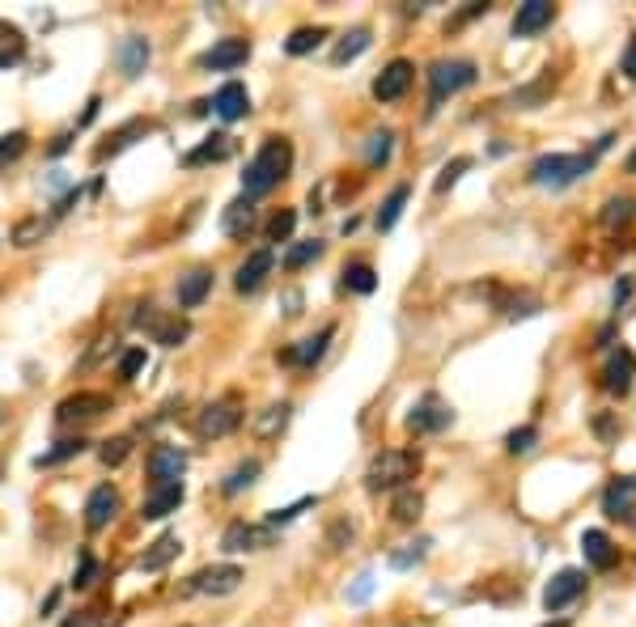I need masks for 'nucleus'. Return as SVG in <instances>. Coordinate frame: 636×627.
<instances>
[{"instance_id": "obj_11", "label": "nucleus", "mask_w": 636, "mask_h": 627, "mask_svg": "<svg viewBox=\"0 0 636 627\" xmlns=\"http://www.w3.org/2000/svg\"><path fill=\"white\" fill-rule=\"evenodd\" d=\"M412 81H416L412 60H391V64H386L382 73L374 77V98H378V102H399V98L412 89Z\"/></svg>"}, {"instance_id": "obj_22", "label": "nucleus", "mask_w": 636, "mask_h": 627, "mask_svg": "<svg viewBox=\"0 0 636 627\" xmlns=\"http://www.w3.org/2000/svg\"><path fill=\"white\" fill-rule=\"evenodd\" d=\"M331 335H335V327H323L318 335L302 339L297 348H285V352H280V361H285V365H302V369L318 365V361H323V352H327V344H331Z\"/></svg>"}, {"instance_id": "obj_36", "label": "nucleus", "mask_w": 636, "mask_h": 627, "mask_svg": "<svg viewBox=\"0 0 636 627\" xmlns=\"http://www.w3.org/2000/svg\"><path fill=\"white\" fill-rule=\"evenodd\" d=\"M145 132H149V123H145V119H132V123H128V128H119V132L111 136V145H102V149H98L94 157H98V161H106V157H115L119 149H128V145H132V136H145Z\"/></svg>"}, {"instance_id": "obj_55", "label": "nucleus", "mask_w": 636, "mask_h": 627, "mask_svg": "<svg viewBox=\"0 0 636 627\" xmlns=\"http://www.w3.org/2000/svg\"><path fill=\"white\" fill-rule=\"evenodd\" d=\"M64 627H85V619H68V623H64Z\"/></svg>"}, {"instance_id": "obj_29", "label": "nucleus", "mask_w": 636, "mask_h": 627, "mask_svg": "<svg viewBox=\"0 0 636 627\" xmlns=\"http://www.w3.org/2000/svg\"><path fill=\"white\" fill-rule=\"evenodd\" d=\"M289 411H293L289 403H272V407H263L259 416L251 420V433H255L259 441H272V437L280 433V428L289 424Z\"/></svg>"}, {"instance_id": "obj_7", "label": "nucleus", "mask_w": 636, "mask_h": 627, "mask_svg": "<svg viewBox=\"0 0 636 627\" xmlns=\"http://www.w3.org/2000/svg\"><path fill=\"white\" fill-rule=\"evenodd\" d=\"M242 581H246V572L238 564H212V568H200L196 577L187 581L183 594H212V598H221V594H234Z\"/></svg>"}, {"instance_id": "obj_15", "label": "nucleus", "mask_w": 636, "mask_h": 627, "mask_svg": "<svg viewBox=\"0 0 636 627\" xmlns=\"http://www.w3.org/2000/svg\"><path fill=\"white\" fill-rule=\"evenodd\" d=\"M272 539H276V530H272V526H246V522H234V526H225L221 547H225V551H263V547H272Z\"/></svg>"}, {"instance_id": "obj_33", "label": "nucleus", "mask_w": 636, "mask_h": 627, "mask_svg": "<svg viewBox=\"0 0 636 627\" xmlns=\"http://www.w3.org/2000/svg\"><path fill=\"white\" fill-rule=\"evenodd\" d=\"M420 509H424V496L416 492V488H403L395 500H391V517L399 526H412L416 517H420Z\"/></svg>"}, {"instance_id": "obj_25", "label": "nucleus", "mask_w": 636, "mask_h": 627, "mask_svg": "<svg viewBox=\"0 0 636 627\" xmlns=\"http://www.w3.org/2000/svg\"><path fill=\"white\" fill-rule=\"evenodd\" d=\"M26 60V34L22 26H13L0 17V68H17Z\"/></svg>"}, {"instance_id": "obj_32", "label": "nucleus", "mask_w": 636, "mask_h": 627, "mask_svg": "<svg viewBox=\"0 0 636 627\" xmlns=\"http://www.w3.org/2000/svg\"><path fill=\"white\" fill-rule=\"evenodd\" d=\"M229 153H234V140H229L225 132H217V136H208L200 149H191V153H187V166H204V161H225Z\"/></svg>"}, {"instance_id": "obj_14", "label": "nucleus", "mask_w": 636, "mask_h": 627, "mask_svg": "<svg viewBox=\"0 0 636 627\" xmlns=\"http://www.w3.org/2000/svg\"><path fill=\"white\" fill-rule=\"evenodd\" d=\"M183 471H187V454L179 450V445H157V450L149 454L153 488H157V483H183Z\"/></svg>"}, {"instance_id": "obj_54", "label": "nucleus", "mask_w": 636, "mask_h": 627, "mask_svg": "<svg viewBox=\"0 0 636 627\" xmlns=\"http://www.w3.org/2000/svg\"><path fill=\"white\" fill-rule=\"evenodd\" d=\"M344 539L352 543V526H348V522H340V526H335V530H331V547H340Z\"/></svg>"}, {"instance_id": "obj_3", "label": "nucleus", "mask_w": 636, "mask_h": 627, "mask_svg": "<svg viewBox=\"0 0 636 627\" xmlns=\"http://www.w3.org/2000/svg\"><path fill=\"white\" fill-rule=\"evenodd\" d=\"M420 471V454L416 450H382L374 462H369V471H365V483L374 492L382 488H403L408 479H416Z\"/></svg>"}, {"instance_id": "obj_46", "label": "nucleus", "mask_w": 636, "mask_h": 627, "mask_svg": "<svg viewBox=\"0 0 636 627\" xmlns=\"http://www.w3.org/2000/svg\"><path fill=\"white\" fill-rule=\"evenodd\" d=\"M424 547H429V539H420V543H408L403 551H391V568H412L424 560Z\"/></svg>"}, {"instance_id": "obj_48", "label": "nucleus", "mask_w": 636, "mask_h": 627, "mask_svg": "<svg viewBox=\"0 0 636 627\" xmlns=\"http://www.w3.org/2000/svg\"><path fill=\"white\" fill-rule=\"evenodd\" d=\"M463 170H471V157H454L450 166L441 170V178H437V195H446V191L458 183V174H463Z\"/></svg>"}, {"instance_id": "obj_12", "label": "nucleus", "mask_w": 636, "mask_h": 627, "mask_svg": "<svg viewBox=\"0 0 636 627\" xmlns=\"http://www.w3.org/2000/svg\"><path fill=\"white\" fill-rule=\"evenodd\" d=\"M636 509V475H615L603 488V513L611 522H624Z\"/></svg>"}, {"instance_id": "obj_16", "label": "nucleus", "mask_w": 636, "mask_h": 627, "mask_svg": "<svg viewBox=\"0 0 636 627\" xmlns=\"http://www.w3.org/2000/svg\"><path fill=\"white\" fill-rule=\"evenodd\" d=\"M119 492L111 488V483H102V488H94L90 492V500H85V526L90 530H106L115 522V513H119Z\"/></svg>"}, {"instance_id": "obj_51", "label": "nucleus", "mask_w": 636, "mask_h": 627, "mask_svg": "<svg viewBox=\"0 0 636 627\" xmlns=\"http://www.w3.org/2000/svg\"><path fill=\"white\" fill-rule=\"evenodd\" d=\"M369 594H374V577H369V572H361V577H357V585L348 589V602H365Z\"/></svg>"}, {"instance_id": "obj_2", "label": "nucleus", "mask_w": 636, "mask_h": 627, "mask_svg": "<svg viewBox=\"0 0 636 627\" xmlns=\"http://www.w3.org/2000/svg\"><path fill=\"white\" fill-rule=\"evenodd\" d=\"M590 170H594V153H547L530 166V178L539 187H569Z\"/></svg>"}, {"instance_id": "obj_44", "label": "nucleus", "mask_w": 636, "mask_h": 627, "mask_svg": "<svg viewBox=\"0 0 636 627\" xmlns=\"http://www.w3.org/2000/svg\"><path fill=\"white\" fill-rule=\"evenodd\" d=\"M318 255H323V242H297L289 255H285V267L289 272H297V267H306V263H314Z\"/></svg>"}, {"instance_id": "obj_53", "label": "nucleus", "mask_w": 636, "mask_h": 627, "mask_svg": "<svg viewBox=\"0 0 636 627\" xmlns=\"http://www.w3.org/2000/svg\"><path fill=\"white\" fill-rule=\"evenodd\" d=\"M620 64H624V73L636 81V39L628 43V51H624V60H620Z\"/></svg>"}, {"instance_id": "obj_34", "label": "nucleus", "mask_w": 636, "mask_h": 627, "mask_svg": "<svg viewBox=\"0 0 636 627\" xmlns=\"http://www.w3.org/2000/svg\"><path fill=\"white\" fill-rule=\"evenodd\" d=\"M344 289H352V293H374L378 289V276H374V267H369L365 259H357V263H348L344 267Z\"/></svg>"}, {"instance_id": "obj_37", "label": "nucleus", "mask_w": 636, "mask_h": 627, "mask_svg": "<svg viewBox=\"0 0 636 627\" xmlns=\"http://www.w3.org/2000/svg\"><path fill=\"white\" fill-rule=\"evenodd\" d=\"M255 475H259V462H255V458L238 462V467L229 471V475H225V483H221V488H225V496H238V492H246V488H251V483H255Z\"/></svg>"}, {"instance_id": "obj_1", "label": "nucleus", "mask_w": 636, "mask_h": 627, "mask_svg": "<svg viewBox=\"0 0 636 627\" xmlns=\"http://www.w3.org/2000/svg\"><path fill=\"white\" fill-rule=\"evenodd\" d=\"M293 166V145L285 136H268L263 140V149L246 161V174H242V195L246 200H259V195H268L280 178L289 174Z\"/></svg>"}, {"instance_id": "obj_27", "label": "nucleus", "mask_w": 636, "mask_h": 627, "mask_svg": "<svg viewBox=\"0 0 636 627\" xmlns=\"http://www.w3.org/2000/svg\"><path fill=\"white\" fill-rule=\"evenodd\" d=\"M183 551V543H179V534H162V539H157L145 555H140V560H136V568L140 572H162L170 560H174V555H179Z\"/></svg>"}, {"instance_id": "obj_8", "label": "nucleus", "mask_w": 636, "mask_h": 627, "mask_svg": "<svg viewBox=\"0 0 636 627\" xmlns=\"http://www.w3.org/2000/svg\"><path fill=\"white\" fill-rule=\"evenodd\" d=\"M581 594H586V572L581 568H560L552 581L543 589V606L547 611H564V606H573Z\"/></svg>"}, {"instance_id": "obj_56", "label": "nucleus", "mask_w": 636, "mask_h": 627, "mask_svg": "<svg viewBox=\"0 0 636 627\" xmlns=\"http://www.w3.org/2000/svg\"><path fill=\"white\" fill-rule=\"evenodd\" d=\"M628 170H632V174H636V149H632V157H628Z\"/></svg>"}, {"instance_id": "obj_9", "label": "nucleus", "mask_w": 636, "mask_h": 627, "mask_svg": "<svg viewBox=\"0 0 636 627\" xmlns=\"http://www.w3.org/2000/svg\"><path fill=\"white\" fill-rule=\"evenodd\" d=\"M102 411H111V399L98 390H81V394H68L56 407V420L60 424H85V420H98Z\"/></svg>"}, {"instance_id": "obj_31", "label": "nucleus", "mask_w": 636, "mask_h": 627, "mask_svg": "<svg viewBox=\"0 0 636 627\" xmlns=\"http://www.w3.org/2000/svg\"><path fill=\"white\" fill-rule=\"evenodd\" d=\"M408 195H412L408 183H399L391 195H386V204L378 208V217H374V225L382 229V234H391V229H395V221L403 217V204H408Z\"/></svg>"}, {"instance_id": "obj_49", "label": "nucleus", "mask_w": 636, "mask_h": 627, "mask_svg": "<svg viewBox=\"0 0 636 627\" xmlns=\"http://www.w3.org/2000/svg\"><path fill=\"white\" fill-rule=\"evenodd\" d=\"M140 369H145V348H128V352H123V361H119V378L132 382Z\"/></svg>"}, {"instance_id": "obj_39", "label": "nucleus", "mask_w": 636, "mask_h": 627, "mask_svg": "<svg viewBox=\"0 0 636 627\" xmlns=\"http://www.w3.org/2000/svg\"><path fill=\"white\" fill-rule=\"evenodd\" d=\"M391 149H395V132H374V136H369V145H365V161H369V166H386V161H391Z\"/></svg>"}, {"instance_id": "obj_21", "label": "nucleus", "mask_w": 636, "mask_h": 627, "mask_svg": "<svg viewBox=\"0 0 636 627\" xmlns=\"http://www.w3.org/2000/svg\"><path fill=\"white\" fill-rule=\"evenodd\" d=\"M632 378H636V352H632V348H615V352L607 356L603 386H607L611 394H624V390L632 386Z\"/></svg>"}, {"instance_id": "obj_19", "label": "nucleus", "mask_w": 636, "mask_h": 627, "mask_svg": "<svg viewBox=\"0 0 636 627\" xmlns=\"http://www.w3.org/2000/svg\"><path fill=\"white\" fill-rule=\"evenodd\" d=\"M581 555H586L590 568L607 572V568H615V560H620V547L611 543L607 530H586V534H581Z\"/></svg>"}, {"instance_id": "obj_4", "label": "nucleus", "mask_w": 636, "mask_h": 627, "mask_svg": "<svg viewBox=\"0 0 636 627\" xmlns=\"http://www.w3.org/2000/svg\"><path fill=\"white\" fill-rule=\"evenodd\" d=\"M475 64L471 60H437L429 68V111H437L441 102H446L450 94H458V89L475 85Z\"/></svg>"}, {"instance_id": "obj_5", "label": "nucleus", "mask_w": 636, "mask_h": 627, "mask_svg": "<svg viewBox=\"0 0 636 627\" xmlns=\"http://www.w3.org/2000/svg\"><path fill=\"white\" fill-rule=\"evenodd\" d=\"M136 327L145 331L153 344H162V348H179L183 339L191 335V322L183 314H166L157 306H136Z\"/></svg>"}, {"instance_id": "obj_18", "label": "nucleus", "mask_w": 636, "mask_h": 627, "mask_svg": "<svg viewBox=\"0 0 636 627\" xmlns=\"http://www.w3.org/2000/svg\"><path fill=\"white\" fill-rule=\"evenodd\" d=\"M212 111H217V119H225V123H234V119H242L246 111H251V94H246V85L242 81H225L217 94H212Z\"/></svg>"}, {"instance_id": "obj_17", "label": "nucleus", "mask_w": 636, "mask_h": 627, "mask_svg": "<svg viewBox=\"0 0 636 627\" xmlns=\"http://www.w3.org/2000/svg\"><path fill=\"white\" fill-rule=\"evenodd\" d=\"M187 488L183 483H157V488L145 496V505H140V517H149V522H162V517L179 513Z\"/></svg>"}, {"instance_id": "obj_26", "label": "nucleus", "mask_w": 636, "mask_h": 627, "mask_svg": "<svg viewBox=\"0 0 636 627\" xmlns=\"http://www.w3.org/2000/svg\"><path fill=\"white\" fill-rule=\"evenodd\" d=\"M221 229H225V238H246L255 229V204L246 200V195H242V200H234V204L225 208Z\"/></svg>"}, {"instance_id": "obj_13", "label": "nucleus", "mask_w": 636, "mask_h": 627, "mask_svg": "<svg viewBox=\"0 0 636 627\" xmlns=\"http://www.w3.org/2000/svg\"><path fill=\"white\" fill-rule=\"evenodd\" d=\"M251 60V43L246 39H221L212 43L204 56H200V68H212V73H229V68H238Z\"/></svg>"}, {"instance_id": "obj_41", "label": "nucleus", "mask_w": 636, "mask_h": 627, "mask_svg": "<svg viewBox=\"0 0 636 627\" xmlns=\"http://www.w3.org/2000/svg\"><path fill=\"white\" fill-rule=\"evenodd\" d=\"M128 454H132V437H111V441H102V450H98L102 467H123Z\"/></svg>"}, {"instance_id": "obj_52", "label": "nucleus", "mask_w": 636, "mask_h": 627, "mask_svg": "<svg viewBox=\"0 0 636 627\" xmlns=\"http://www.w3.org/2000/svg\"><path fill=\"white\" fill-rule=\"evenodd\" d=\"M632 289H636V280H632V276H624L620 284H615V310H620V306H628V297H632Z\"/></svg>"}, {"instance_id": "obj_6", "label": "nucleus", "mask_w": 636, "mask_h": 627, "mask_svg": "<svg viewBox=\"0 0 636 627\" xmlns=\"http://www.w3.org/2000/svg\"><path fill=\"white\" fill-rule=\"evenodd\" d=\"M238 424H242V403L234 399V394H225V399L208 403V407L200 411L196 433H200L204 441H217V437H229V433H234Z\"/></svg>"}, {"instance_id": "obj_30", "label": "nucleus", "mask_w": 636, "mask_h": 627, "mask_svg": "<svg viewBox=\"0 0 636 627\" xmlns=\"http://www.w3.org/2000/svg\"><path fill=\"white\" fill-rule=\"evenodd\" d=\"M369 26H357V30H348L340 43H335V51H331V64H352L361 56V51H369Z\"/></svg>"}, {"instance_id": "obj_45", "label": "nucleus", "mask_w": 636, "mask_h": 627, "mask_svg": "<svg viewBox=\"0 0 636 627\" xmlns=\"http://www.w3.org/2000/svg\"><path fill=\"white\" fill-rule=\"evenodd\" d=\"M293 225H297V212L293 208H280L276 217L268 221V242H285L293 234Z\"/></svg>"}, {"instance_id": "obj_38", "label": "nucleus", "mask_w": 636, "mask_h": 627, "mask_svg": "<svg viewBox=\"0 0 636 627\" xmlns=\"http://www.w3.org/2000/svg\"><path fill=\"white\" fill-rule=\"evenodd\" d=\"M323 39H327V30H323V26H302V30H293V34H289L285 51H289V56H306V51H314Z\"/></svg>"}, {"instance_id": "obj_10", "label": "nucleus", "mask_w": 636, "mask_h": 627, "mask_svg": "<svg viewBox=\"0 0 636 627\" xmlns=\"http://www.w3.org/2000/svg\"><path fill=\"white\" fill-rule=\"evenodd\" d=\"M450 424H454V411H450V403L441 399V394H424V399L412 407V416H408L412 433H441V428H450Z\"/></svg>"}, {"instance_id": "obj_47", "label": "nucleus", "mask_w": 636, "mask_h": 627, "mask_svg": "<svg viewBox=\"0 0 636 627\" xmlns=\"http://www.w3.org/2000/svg\"><path fill=\"white\" fill-rule=\"evenodd\" d=\"M26 132H9V136H0V166H5V161H13V157H22L26 153Z\"/></svg>"}, {"instance_id": "obj_35", "label": "nucleus", "mask_w": 636, "mask_h": 627, "mask_svg": "<svg viewBox=\"0 0 636 627\" xmlns=\"http://www.w3.org/2000/svg\"><path fill=\"white\" fill-rule=\"evenodd\" d=\"M47 229H51V221H43V217H26V221H17L13 225V246H39L43 238H47Z\"/></svg>"}, {"instance_id": "obj_20", "label": "nucleus", "mask_w": 636, "mask_h": 627, "mask_svg": "<svg viewBox=\"0 0 636 627\" xmlns=\"http://www.w3.org/2000/svg\"><path fill=\"white\" fill-rule=\"evenodd\" d=\"M552 17H556L552 0H526V5H518L514 34H518V39H530V34H539V30L552 26Z\"/></svg>"}, {"instance_id": "obj_50", "label": "nucleus", "mask_w": 636, "mask_h": 627, "mask_svg": "<svg viewBox=\"0 0 636 627\" xmlns=\"http://www.w3.org/2000/svg\"><path fill=\"white\" fill-rule=\"evenodd\" d=\"M94 577H98V560H94V555L90 551H81V564H77V589H90L94 585Z\"/></svg>"}, {"instance_id": "obj_23", "label": "nucleus", "mask_w": 636, "mask_h": 627, "mask_svg": "<svg viewBox=\"0 0 636 627\" xmlns=\"http://www.w3.org/2000/svg\"><path fill=\"white\" fill-rule=\"evenodd\" d=\"M272 263H276V255L272 250H255L251 259H246L242 267H238V276H234V289L238 293H255L259 284H263V276L272 272Z\"/></svg>"}, {"instance_id": "obj_40", "label": "nucleus", "mask_w": 636, "mask_h": 627, "mask_svg": "<svg viewBox=\"0 0 636 627\" xmlns=\"http://www.w3.org/2000/svg\"><path fill=\"white\" fill-rule=\"evenodd\" d=\"M81 450H85V441H81V437H68V441H60V445H56V450H47V454L34 458V467H39V471H43V467H56V462L77 458Z\"/></svg>"}, {"instance_id": "obj_42", "label": "nucleus", "mask_w": 636, "mask_h": 627, "mask_svg": "<svg viewBox=\"0 0 636 627\" xmlns=\"http://www.w3.org/2000/svg\"><path fill=\"white\" fill-rule=\"evenodd\" d=\"M628 221H632V200H624V195L607 200V208H603V225H607V229H620V225H628Z\"/></svg>"}, {"instance_id": "obj_43", "label": "nucleus", "mask_w": 636, "mask_h": 627, "mask_svg": "<svg viewBox=\"0 0 636 627\" xmlns=\"http://www.w3.org/2000/svg\"><path fill=\"white\" fill-rule=\"evenodd\" d=\"M535 441H539V428L535 424H522V428H514V433L505 437V450L509 454H526V450H535Z\"/></svg>"}, {"instance_id": "obj_28", "label": "nucleus", "mask_w": 636, "mask_h": 627, "mask_svg": "<svg viewBox=\"0 0 636 627\" xmlns=\"http://www.w3.org/2000/svg\"><path fill=\"white\" fill-rule=\"evenodd\" d=\"M208 289H212V272H208V267H196V272L179 276V306L183 310H196L200 301L208 297Z\"/></svg>"}, {"instance_id": "obj_24", "label": "nucleus", "mask_w": 636, "mask_h": 627, "mask_svg": "<svg viewBox=\"0 0 636 627\" xmlns=\"http://www.w3.org/2000/svg\"><path fill=\"white\" fill-rule=\"evenodd\" d=\"M149 56H153L149 39H140V34L123 39V43H119V73H123V77H140V73L149 68Z\"/></svg>"}]
</instances>
